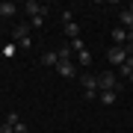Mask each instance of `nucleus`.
I'll return each mask as SVG.
<instances>
[{"mask_svg": "<svg viewBox=\"0 0 133 133\" xmlns=\"http://www.w3.org/2000/svg\"><path fill=\"white\" fill-rule=\"evenodd\" d=\"M118 89H121V83H118V77L112 71L98 74V92H118Z\"/></svg>", "mask_w": 133, "mask_h": 133, "instance_id": "obj_1", "label": "nucleus"}, {"mask_svg": "<svg viewBox=\"0 0 133 133\" xmlns=\"http://www.w3.org/2000/svg\"><path fill=\"white\" fill-rule=\"evenodd\" d=\"M107 59H109V65H124L130 56H127V50L118 48V44H109L107 48Z\"/></svg>", "mask_w": 133, "mask_h": 133, "instance_id": "obj_2", "label": "nucleus"}, {"mask_svg": "<svg viewBox=\"0 0 133 133\" xmlns=\"http://www.w3.org/2000/svg\"><path fill=\"white\" fill-rule=\"evenodd\" d=\"M56 71H59V77H65V80H71V77L77 74V65L71 59H59L56 62Z\"/></svg>", "mask_w": 133, "mask_h": 133, "instance_id": "obj_3", "label": "nucleus"}, {"mask_svg": "<svg viewBox=\"0 0 133 133\" xmlns=\"http://www.w3.org/2000/svg\"><path fill=\"white\" fill-rule=\"evenodd\" d=\"M24 12L30 15V18H36V15H48V6H42V3H36V0H30V3H24Z\"/></svg>", "mask_w": 133, "mask_h": 133, "instance_id": "obj_4", "label": "nucleus"}, {"mask_svg": "<svg viewBox=\"0 0 133 133\" xmlns=\"http://www.w3.org/2000/svg\"><path fill=\"white\" fill-rule=\"evenodd\" d=\"M112 44H118V48L127 44V30H124V27H115L112 30Z\"/></svg>", "mask_w": 133, "mask_h": 133, "instance_id": "obj_5", "label": "nucleus"}, {"mask_svg": "<svg viewBox=\"0 0 133 133\" xmlns=\"http://www.w3.org/2000/svg\"><path fill=\"white\" fill-rule=\"evenodd\" d=\"M56 62H59V50H48V53H42V65L56 68Z\"/></svg>", "mask_w": 133, "mask_h": 133, "instance_id": "obj_6", "label": "nucleus"}, {"mask_svg": "<svg viewBox=\"0 0 133 133\" xmlns=\"http://www.w3.org/2000/svg\"><path fill=\"white\" fill-rule=\"evenodd\" d=\"M118 21H121V27L127 30V33L133 30V12H130V9H121V12H118Z\"/></svg>", "mask_w": 133, "mask_h": 133, "instance_id": "obj_7", "label": "nucleus"}, {"mask_svg": "<svg viewBox=\"0 0 133 133\" xmlns=\"http://www.w3.org/2000/svg\"><path fill=\"white\" fill-rule=\"evenodd\" d=\"M62 33H65V36L74 42V38H80V24H77V21H71V24H65V27H62Z\"/></svg>", "mask_w": 133, "mask_h": 133, "instance_id": "obj_8", "label": "nucleus"}, {"mask_svg": "<svg viewBox=\"0 0 133 133\" xmlns=\"http://www.w3.org/2000/svg\"><path fill=\"white\" fill-rule=\"evenodd\" d=\"M83 92H98V77L95 74H86L83 77Z\"/></svg>", "mask_w": 133, "mask_h": 133, "instance_id": "obj_9", "label": "nucleus"}, {"mask_svg": "<svg viewBox=\"0 0 133 133\" xmlns=\"http://www.w3.org/2000/svg\"><path fill=\"white\" fill-rule=\"evenodd\" d=\"M15 12H18V9H15V3H9V0H3V3H0V18H12Z\"/></svg>", "mask_w": 133, "mask_h": 133, "instance_id": "obj_10", "label": "nucleus"}, {"mask_svg": "<svg viewBox=\"0 0 133 133\" xmlns=\"http://www.w3.org/2000/svg\"><path fill=\"white\" fill-rule=\"evenodd\" d=\"M30 30H33V27H30V24H18V27H15V38H18V42H21V38H30Z\"/></svg>", "mask_w": 133, "mask_h": 133, "instance_id": "obj_11", "label": "nucleus"}, {"mask_svg": "<svg viewBox=\"0 0 133 133\" xmlns=\"http://www.w3.org/2000/svg\"><path fill=\"white\" fill-rule=\"evenodd\" d=\"M115 98H118V92H98V101H101V104H115Z\"/></svg>", "mask_w": 133, "mask_h": 133, "instance_id": "obj_12", "label": "nucleus"}, {"mask_svg": "<svg viewBox=\"0 0 133 133\" xmlns=\"http://www.w3.org/2000/svg\"><path fill=\"white\" fill-rule=\"evenodd\" d=\"M118 74L124 77V80H130V74H133V56L124 62V65H118Z\"/></svg>", "mask_w": 133, "mask_h": 133, "instance_id": "obj_13", "label": "nucleus"}, {"mask_svg": "<svg viewBox=\"0 0 133 133\" xmlns=\"http://www.w3.org/2000/svg\"><path fill=\"white\" fill-rule=\"evenodd\" d=\"M77 62H80V65H83V68H89V65H92V53H89V48H86V50H80V53H77Z\"/></svg>", "mask_w": 133, "mask_h": 133, "instance_id": "obj_14", "label": "nucleus"}, {"mask_svg": "<svg viewBox=\"0 0 133 133\" xmlns=\"http://www.w3.org/2000/svg\"><path fill=\"white\" fill-rule=\"evenodd\" d=\"M68 48H71V53H80V50H86V44L80 42V38H74V42L68 44Z\"/></svg>", "mask_w": 133, "mask_h": 133, "instance_id": "obj_15", "label": "nucleus"}, {"mask_svg": "<svg viewBox=\"0 0 133 133\" xmlns=\"http://www.w3.org/2000/svg\"><path fill=\"white\" fill-rule=\"evenodd\" d=\"M42 24H44V18H42V15H36V18H30V27H36V30H38Z\"/></svg>", "mask_w": 133, "mask_h": 133, "instance_id": "obj_16", "label": "nucleus"}, {"mask_svg": "<svg viewBox=\"0 0 133 133\" xmlns=\"http://www.w3.org/2000/svg\"><path fill=\"white\" fill-rule=\"evenodd\" d=\"M12 130H15V133H30V127H27V124H24V121H18V124H15V127H12Z\"/></svg>", "mask_w": 133, "mask_h": 133, "instance_id": "obj_17", "label": "nucleus"}, {"mask_svg": "<svg viewBox=\"0 0 133 133\" xmlns=\"http://www.w3.org/2000/svg\"><path fill=\"white\" fill-rule=\"evenodd\" d=\"M18 44H21V50H30V48H33V38H21Z\"/></svg>", "mask_w": 133, "mask_h": 133, "instance_id": "obj_18", "label": "nucleus"}, {"mask_svg": "<svg viewBox=\"0 0 133 133\" xmlns=\"http://www.w3.org/2000/svg\"><path fill=\"white\" fill-rule=\"evenodd\" d=\"M59 59H71V48H62L59 50Z\"/></svg>", "mask_w": 133, "mask_h": 133, "instance_id": "obj_19", "label": "nucleus"}, {"mask_svg": "<svg viewBox=\"0 0 133 133\" xmlns=\"http://www.w3.org/2000/svg\"><path fill=\"white\" fill-rule=\"evenodd\" d=\"M0 133H15V130H12V124H0Z\"/></svg>", "mask_w": 133, "mask_h": 133, "instance_id": "obj_20", "label": "nucleus"}, {"mask_svg": "<svg viewBox=\"0 0 133 133\" xmlns=\"http://www.w3.org/2000/svg\"><path fill=\"white\" fill-rule=\"evenodd\" d=\"M127 9H130V12H133V0H130V6H127Z\"/></svg>", "mask_w": 133, "mask_h": 133, "instance_id": "obj_21", "label": "nucleus"}, {"mask_svg": "<svg viewBox=\"0 0 133 133\" xmlns=\"http://www.w3.org/2000/svg\"><path fill=\"white\" fill-rule=\"evenodd\" d=\"M130 83H133V74H130Z\"/></svg>", "mask_w": 133, "mask_h": 133, "instance_id": "obj_22", "label": "nucleus"}]
</instances>
